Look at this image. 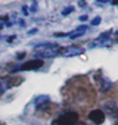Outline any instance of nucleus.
<instances>
[{
    "label": "nucleus",
    "mask_w": 118,
    "mask_h": 125,
    "mask_svg": "<svg viewBox=\"0 0 118 125\" xmlns=\"http://www.w3.org/2000/svg\"><path fill=\"white\" fill-rule=\"evenodd\" d=\"M79 115L76 111H68L62 116L54 119L50 125H75L78 122Z\"/></svg>",
    "instance_id": "nucleus-1"
},
{
    "label": "nucleus",
    "mask_w": 118,
    "mask_h": 125,
    "mask_svg": "<svg viewBox=\"0 0 118 125\" xmlns=\"http://www.w3.org/2000/svg\"><path fill=\"white\" fill-rule=\"evenodd\" d=\"M61 48L62 47H60V46L56 44L55 46L47 47V48H44V49H41V51H38V52L36 53V56L38 57L39 60H41V59H50V57L60 55Z\"/></svg>",
    "instance_id": "nucleus-2"
},
{
    "label": "nucleus",
    "mask_w": 118,
    "mask_h": 125,
    "mask_svg": "<svg viewBox=\"0 0 118 125\" xmlns=\"http://www.w3.org/2000/svg\"><path fill=\"white\" fill-rule=\"evenodd\" d=\"M44 65V61L42 60H39V59H36V60H31V61H28L25 63H23L21 67L19 68H15L13 70V72L15 71H29V70H37L39 69L40 67Z\"/></svg>",
    "instance_id": "nucleus-3"
},
{
    "label": "nucleus",
    "mask_w": 118,
    "mask_h": 125,
    "mask_svg": "<svg viewBox=\"0 0 118 125\" xmlns=\"http://www.w3.org/2000/svg\"><path fill=\"white\" fill-rule=\"evenodd\" d=\"M84 53V49L79 48L77 46H70V47H64V48H61L60 51V55L65 57H71V56H77V55H80V54Z\"/></svg>",
    "instance_id": "nucleus-4"
},
{
    "label": "nucleus",
    "mask_w": 118,
    "mask_h": 125,
    "mask_svg": "<svg viewBox=\"0 0 118 125\" xmlns=\"http://www.w3.org/2000/svg\"><path fill=\"white\" fill-rule=\"evenodd\" d=\"M88 117L96 125L103 124V122L106 121V115H104V113H103L102 110H100V109L92 110L91 113H89V115H88Z\"/></svg>",
    "instance_id": "nucleus-5"
},
{
    "label": "nucleus",
    "mask_w": 118,
    "mask_h": 125,
    "mask_svg": "<svg viewBox=\"0 0 118 125\" xmlns=\"http://www.w3.org/2000/svg\"><path fill=\"white\" fill-rule=\"evenodd\" d=\"M86 30H87V25H81V27L77 28L76 30H73L72 32H70L68 37L70 39H76V38H78V37H81V36L86 32Z\"/></svg>",
    "instance_id": "nucleus-6"
},
{
    "label": "nucleus",
    "mask_w": 118,
    "mask_h": 125,
    "mask_svg": "<svg viewBox=\"0 0 118 125\" xmlns=\"http://www.w3.org/2000/svg\"><path fill=\"white\" fill-rule=\"evenodd\" d=\"M98 83H99L100 91H101V92L108 91V90L110 88V86H111V82L108 79V78H106V77H99Z\"/></svg>",
    "instance_id": "nucleus-7"
},
{
    "label": "nucleus",
    "mask_w": 118,
    "mask_h": 125,
    "mask_svg": "<svg viewBox=\"0 0 118 125\" xmlns=\"http://www.w3.org/2000/svg\"><path fill=\"white\" fill-rule=\"evenodd\" d=\"M34 103H36V107H37V109H38V108L42 107L44 104H46V103H49V98H48L47 95H40V96H38V98L36 99Z\"/></svg>",
    "instance_id": "nucleus-8"
},
{
    "label": "nucleus",
    "mask_w": 118,
    "mask_h": 125,
    "mask_svg": "<svg viewBox=\"0 0 118 125\" xmlns=\"http://www.w3.org/2000/svg\"><path fill=\"white\" fill-rule=\"evenodd\" d=\"M73 10H75V7H73V6H68V7H65L64 9L62 10V15L67 16V15H69V14H71Z\"/></svg>",
    "instance_id": "nucleus-9"
},
{
    "label": "nucleus",
    "mask_w": 118,
    "mask_h": 125,
    "mask_svg": "<svg viewBox=\"0 0 118 125\" xmlns=\"http://www.w3.org/2000/svg\"><path fill=\"white\" fill-rule=\"evenodd\" d=\"M100 23H101V17L100 16H96V17H94V19L91 21V25H99Z\"/></svg>",
    "instance_id": "nucleus-10"
},
{
    "label": "nucleus",
    "mask_w": 118,
    "mask_h": 125,
    "mask_svg": "<svg viewBox=\"0 0 118 125\" xmlns=\"http://www.w3.org/2000/svg\"><path fill=\"white\" fill-rule=\"evenodd\" d=\"M24 56H25V52H23V53L17 54V59H19V60H22V59H23Z\"/></svg>",
    "instance_id": "nucleus-11"
},
{
    "label": "nucleus",
    "mask_w": 118,
    "mask_h": 125,
    "mask_svg": "<svg viewBox=\"0 0 118 125\" xmlns=\"http://www.w3.org/2000/svg\"><path fill=\"white\" fill-rule=\"evenodd\" d=\"M28 6H23V13H24V15H29V11H28Z\"/></svg>",
    "instance_id": "nucleus-12"
},
{
    "label": "nucleus",
    "mask_w": 118,
    "mask_h": 125,
    "mask_svg": "<svg viewBox=\"0 0 118 125\" xmlns=\"http://www.w3.org/2000/svg\"><path fill=\"white\" fill-rule=\"evenodd\" d=\"M54 36L55 37H67V36H69V33H55Z\"/></svg>",
    "instance_id": "nucleus-13"
},
{
    "label": "nucleus",
    "mask_w": 118,
    "mask_h": 125,
    "mask_svg": "<svg viewBox=\"0 0 118 125\" xmlns=\"http://www.w3.org/2000/svg\"><path fill=\"white\" fill-rule=\"evenodd\" d=\"M31 11H37V4H36V2H34L33 5H32V6H31Z\"/></svg>",
    "instance_id": "nucleus-14"
},
{
    "label": "nucleus",
    "mask_w": 118,
    "mask_h": 125,
    "mask_svg": "<svg viewBox=\"0 0 118 125\" xmlns=\"http://www.w3.org/2000/svg\"><path fill=\"white\" fill-rule=\"evenodd\" d=\"M87 19H88L87 15H81V16H79V20H80V21H83V22H84V21H86Z\"/></svg>",
    "instance_id": "nucleus-15"
},
{
    "label": "nucleus",
    "mask_w": 118,
    "mask_h": 125,
    "mask_svg": "<svg viewBox=\"0 0 118 125\" xmlns=\"http://www.w3.org/2000/svg\"><path fill=\"white\" fill-rule=\"evenodd\" d=\"M38 31V29H33V30H30L29 31V34H33V33H36Z\"/></svg>",
    "instance_id": "nucleus-16"
},
{
    "label": "nucleus",
    "mask_w": 118,
    "mask_h": 125,
    "mask_svg": "<svg viewBox=\"0 0 118 125\" xmlns=\"http://www.w3.org/2000/svg\"><path fill=\"white\" fill-rule=\"evenodd\" d=\"M85 5H86V2H85L84 0H81V1H79V6H80V7H84Z\"/></svg>",
    "instance_id": "nucleus-17"
},
{
    "label": "nucleus",
    "mask_w": 118,
    "mask_h": 125,
    "mask_svg": "<svg viewBox=\"0 0 118 125\" xmlns=\"http://www.w3.org/2000/svg\"><path fill=\"white\" fill-rule=\"evenodd\" d=\"M111 4L112 5H118V0H111Z\"/></svg>",
    "instance_id": "nucleus-18"
},
{
    "label": "nucleus",
    "mask_w": 118,
    "mask_h": 125,
    "mask_svg": "<svg viewBox=\"0 0 118 125\" xmlns=\"http://www.w3.org/2000/svg\"><path fill=\"white\" fill-rule=\"evenodd\" d=\"M75 125H86V124H85V123H83V122H77Z\"/></svg>",
    "instance_id": "nucleus-19"
},
{
    "label": "nucleus",
    "mask_w": 118,
    "mask_h": 125,
    "mask_svg": "<svg viewBox=\"0 0 118 125\" xmlns=\"http://www.w3.org/2000/svg\"><path fill=\"white\" fill-rule=\"evenodd\" d=\"M14 38H15V36H11V37H9L8 42H11V40H14Z\"/></svg>",
    "instance_id": "nucleus-20"
},
{
    "label": "nucleus",
    "mask_w": 118,
    "mask_h": 125,
    "mask_svg": "<svg viewBox=\"0 0 118 125\" xmlns=\"http://www.w3.org/2000/svg\"><path fill=\"white\" fill-rule=\"evenodd\" d=\"M115 115H116V117H118V108L115 109Z\"/></svg>",
    "instance_id": "nucleus-21"
},
{
    "label": "nucleus",
    "mask_w": 118,
    "mask_h": 125,
    "mask_svg": "<svg viewBox=\"0 0 118 125\" xmlns=\"http://www.w3.org/2000/svg\"><path fill=\"white\" fill-rule=\"evenodd\" d=\"M115 125H118V122H117V123H116V124H115Z\"/></svg>",
    "instance_id": "nucleus-22"
},
{
    "label": "nucleus",
    "mask_w": 118,
    "mask_h": 125,
    "mask_svg": "<svg viewBox=\"0 0 118 125\" xmlns=\"http://www.w3.org/2000/svg\"><path fill=\"white\" fill-rule=\"evenodd\" d=\"M104 1H107V0H104Z\"/></svg>",
    "instance_id": "nucleus-23"
},
{
    "label": "nucleus",
    "mask_w": 118,
    "mask_h": 125,
    "mask_svg": "<svg viewBox=\"0 0 118 125\" xmlns=\"http://www.w3.org/2000/svg\"><path fill=\"white\" fill-rule=\"evenodd\" d=\"M0 125H1V124H0Z\"/></svg>",
    "instance_id": "nucleus-24"
}]
</instances>
